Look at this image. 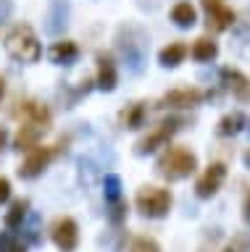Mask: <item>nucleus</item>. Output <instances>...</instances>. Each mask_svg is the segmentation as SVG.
<instances>
[{
    "mask_svg": "<svg viewBox=\"0 0 250 252\" xmlns=\"http://www.w3.org/2000/svg\"><path fill=\"white\" fill-rule=\"evenodd\" d=\"M13 13V3L11 0H0V24H5Z\"/></svg>",
    "mask_w": 250,
    "mask_h": 252,
    "instance_id": "obj_26",
    "label": "nucleus"
},
{
    "mask_svg": "<svg viewBox=\"0 0 250 252\" xmlns=\"http://www.w3.org/2000/svg\"><path fill=\"white\" fill-rule=\"evenodd\" d=\"M145 116H147V108L143 102H137V105H132L127 113H124V124H127V129H137V126H143Z\"/></svg>",
    "mask_w": 250,
    "mask_h": 252,
    "instance_id": "obj_21",
    "label": "nucleus"
},
{
    "mask_svg": "<svg viewBox=\"0 0 250 252\" xmlns=\"http://www.w3.org/2000/svg\"><path fill=\"white\" fill-rule=\"evenodd\" d=\"M116 45H119V53L127 68L132 74H140L147 61V34L135 24H124L116 34Z\"/></svg>",
    "mask_w": 250,
    "mask_h": 252,
    "instance_id": "obj_1",
    "label": "nucleus"
},
{
    "mask_svg": "<svg viewBox=\"0 0 250 252\" xmlns=\"http://www.w3.org/2000/svg\"><path fill=\"white\" fill-rule=\"evenodd\" d=\"M190 53H192L195 61L206 63V61H214L216 55H218V45L211 37H200V39H195V45H192Z\"/></svg>",
    "mask_w": 250,
    "mask_h": 252,
    "instance_id": "obj_18",
    "label": "nucleus"
},
{
    "mask_svg": "<svg viewBox=\"0 0 250 252\" xmlns=\"http://www.w3.org/2000/svg\"><path fill=\"white\" fill-rule=\"evenodd\" d=\"M48 131V124H40V121H27L24 118V126L19 129L16 134V150H32L37 147L40 137Z\"/></svg>",
    "mask_w": 250,
    "mask_h": 252,
    "instance_id": "obj_12",
    "label": "nucleus"
},
{
    "mask_svg": "<svg viewBox=\"0 0 250 252\" xmlns=\"http://www.w3.org/2000/svg\"><path fill=\"white\" fill-rule=\"evenodd\" d=\"M3 92H5V82L0 79V97H3Z\"/></svg>",
    "mask_w": 250,
    "mask_h": 252,
    "instance_id": "obj_31",
    "label": "nucleus"
},
{
    "mask_svg": "<svg viewBox=\"0 0 250 252\" xmlns=\"http://www.w3.org/2000/svg\"><path fill=\"white\" fill-rule=\"evenodd\" d=\"M206 8V27L211 32H224L234 24V11L224 0H200Z\"/></svg>",
    "mask_w": 250,
    "mask_h": 252,
    "instance_id": "obj_6",
    "label": "nucleus"
},
{
    "mask_svg": "<svg viewBox=\"0 0 250 252\" xmlns=\"http://www.w3.org/2000/svg\"><path fill=\"white\" fill-rule=\"evenodd\" d=\"M226 176V168L224 163H211L206 171H203V176L198 179V184H195V192H198V197H214L218 192V187H221V181Z\"/></svg>",
    "mask_w": 250,
    "mask_h": 252,
    "instance_id": "obj_7",
    "label": "nucleus"
},
{
    "mask_svg": "<svg viewBox=\"0 0 250 252\" xmlns=\"http://www.w3.org/2000/svg\"><path fill=\"white\" fill-rule=\"evenodd\" d=\"M195 168H198V158L187 147H169L158 160V173L166 176L169 181H179V179L190 176Z\"/></svg>",
    "mask_w": 250,
    "mask_h": 252,
    "instance_id": "obj_3",
    "label": "nucleus"
},
{
    "mask_svg": "<svg viewBox=\"0 0 250 252\" xmlns=\"http://www.w3.org/2000/svg\"><path fill=\"white\" fill-rule=\"evenodd\" d=\"M242 218L250 223V192H248V197H245V208H242Z\"/></svg>",
    "mask_w": 250,
    "mask_h": 252,
    "instance_id": "obj_29",
    "label": "nucleus"
},
{
    "mask_svg": "<svg viewBox=\"0 0 250 252\" xmlns=\"http://www.w3.org/2000/svg\"><path fill=\"white\" fill-rule=\"evenodd\" d=\"M103 192H106V200L108 202H119V194H121V179L116 173H108L103 179Z\"/></svg>",
    "mask_w": 250,
    "mask_h": 252,
    "instance_id": "obj_22",
    "label": "nucleus"
},
{
    "mask_svg": "<svg viewBox=\"0 0 250 252\" xmlns=\"http://www.w3.org/2000/svg\"><path fill=\"white\" fill-rule=\"evenodd\" d=\"M242 126H245V116H242L240 110H234V113H226L221 121H218V134L229 137V134H237Z\"/></svg>",
    "mask_w": 250,
    "mask_h": 252,
    "instance_id": "obj_19",
    "label": "nucleus"
},
{
    "mask_svg": "<svg viewBox=\"0 0 250 252\" xmlns=\"http://www.w3.org/2000/svg\"><path fill=\"white\" fill-rule=\"evenodd\" d=\"M171 21L177 24V27L182 29H190L195 21H198V11L187 3V0H182V3H177L174 8H171Z\"/></svg>",
    "mask_w": 250,
    "mask_h": 252,
    "instance_id": "obj_17",
    "label": "nucleus"
},
{
    "mask_svg": "<svg viewBox=\"0 0 250 252\" xmlns=\"http://www.w3.org/2000/svg\"><path fill=\"white\" fill-rule=\"evenodd\" d=\"M245 165H248V168H250V150H248V153H245Z\"/></svg>",
    "mask_w": 250,
    "mask_h": 252,
    "instance_id": "obj_32",
    "label": "nucleus"
},
{
    "mask_svg": "<svg viewBox=\"0 0 250 252\" xmlns=\"http://www.w3.org/2000/svg\"><path fill=\"white\" fill-rule=\"evenodd\" d=\"M182 124H184L182 118H169V121L158 124L150 134H145V137L137 142V153L140 155H147V153H153V150H158L161 145H166V142L171 139V134H174Z\"/></svg>",
    "mask_w": 250,
    "mask_h": 252,
    "instance_id": "obj_5",
    "label": "nucleus"
},
{
    "mask_svg": "<svg viewBox=\"0 0 250 252\" xmlns=\"http://www.w3.org/2000/svg\"><path fill=\"white\" fill-rule=\"evenodd\" d=\"M50 158H53L50 147H32L29 155H27V160L19 165V176L32 179V176H37V173H42V168L50 163Z\"/></svg>",
    "mask_w": 250,
    "mask_h": 252,
    "instance_id": "obj_10",
    "label": "nucleus"
},
{
    "mask_svg": "<svg viewBox=\"0 0 250 252\" xmlns=\"http://www.w3.org/2000/svg\"><path fill=\"white\" fill-rule=\"evenodd\" d=\"M116 66H113V61H111V55H106V53H100L98 55V87L100 90H106V92H111L113 87H116Z\"/></svg>",
    "mask_w": 250,
    "mask_h": 252,
    "instance_id": "obj_13",
    "label": "nucleus"
},
{
    "mask_svg": "<svg viewBox=\"0 0 250 252\" xmlns=\"http://www.w3.org/2000/svg\"><path fill=\"white\" fill-rule=\"evenodd\" d=\"M8 197H11V184H8V179H5V176H0V205L8 200Z\"/></svg>",
    "mask_w": 250,
    "mask_h": 252,
    "instance_id": "obj_27",
    "label": "nucleus"
},
{
    "mask_svg": "<svg viewBox=\"0 0 250 252\" xmlns=\"http://www.w3.org/2000/svg\"><path fill=\"white\" fill-rule=\"evenodd\" d=\"M206 97V92L195 90V87H179V90H171L163 94L161 105H171V108H192Z\"/></svg>",
    "mask_w": 250,
    "mask_h": 252,
    "instance_id": "obj_11",
    "label": "nucleus"
},
{
    "mask_svg": "<svg viewBox=\"0 0 250 252\" xmlns=\"http://www.w3.org/2000/svg\"><path fill=\"white\" fill-rule=\"evenodd\" d=\"M53 242L61 252H74L76 242H79V234H76V223L71 218H61L56 226H53Z\"/></svg>",
    "mask_w": 250,
    "mask_h": 252,
    "instance_id": "obj_8",
    "label": "nucleus"
},
{
    "mask_svg": "<svg viewBox=\"0 0 250 252\" xmlns=\"http://www.w3.org/2000/svg\"><path fill=\"white\" fill-rule=\"evenodd\" d=\"M50 58L56 63H61V66H71V63L79 58V47H76V42L64 39V42H56L50 47Z\"/></svg>",
    "mask_w": 250,
    "mask_h": 252,
    "instance_id": "obj_15",
    "label": "nucleus"
},
{
    "mask_svg": "<svg viewBox=\"0 0 250 252\" xmlns=\"http://www.w3.org/2000/svg\"><path fill=\"white\" fill-rule=\"evenodd\" d=\"M69 24V3L66 0H50L48 16H45V32L50 37H58Z\"/></svg>",
    "mask_w": 250,
    "mask_h": 252,
    "instance_id": "obj_9",
    "label": "nucleus"
},
{
    "mask_svg": "<svg viewBox=\"0 0 250 252\" xmlns=\"http://www.w3.org/2000/svg\"><path fill=\"white\" fill-rule=\"evenodd\" d=\"M5 50H8L16 61H24V63H35L40 61L42 55V47L37 42V34L32 32L29 24H16L8 37H5Z\"/></svg>",
    "mask_w": 250,
    "mask_h": 252,
    "instance_id": "obj_2",
    "label": "nucleus"
},
{
    "mask_svg": "<svg viewBox=\"0 0 250 252\" xmlns=\"http://www.w3.org/2000/svg\"><path fill=\"white\" fill-rule=\"evenodd\" d=\"M0 252H27V247L16 239H11V236H3L0 239Z\"/></svg>",
    "mask_w": 250,
    "mask_h": 252,
    "instance_id": "obj_25",
    "label": "nucleus"
},
{
    "mask_svg": "<svg viewBox=\"0 0 250 252\" xmlns=\"http://www.w3.org/2000/svg\"><path fill=\"white\" fill-rule=\"evenodd\" d=\"M221 79H224V84L237 94V97H245V100L250 97V79H245L237 68H224Z\"/></svg>",
    "mask_w": 250,
    "mask_h": 252,
    "instance_id": "obj_14",
    "label": "nucleus"
},
{
    "mask_svg": "<svg viewBox=\"0 0 250 252\" xmlns=\"http://www.w3.org/2000/svg\"><path fill=\"white\" fill-rule=\"evenodd\" d=\"M124 210H127V205H124V202H113V213H111V218L116 220V223H119V220L124 218Z\"/></svg>",
    "mask_w": 250,
    "mask_h": 252,
    "instance_id": "obj_28",
    "label": "nucleus"
},
{
    "mask_svg": "<svg viewBox=\"0 0 250 252\" xmlns=\"http://www.w3.org/2000/svg\"><path fill=\"white\" fill-rule=\"evenodd\" d=\"M5 139H8V131H5L3 126H0V150L5 147Z\"/></svg>",
    "mask_w": 250,
    "mask_h": 252,
    "instance_id": "obj_30",
    "label": "nucleus"
},
{
    "mask_svg": "<svg viewBox=\"0 0 250 252\" xmlns=\"http://www.w3.org/2000/svg\"><path fill=\"white\" fill-rule=\"evenodd\" d=\"M129 252H161V247L153 239H147V236H137V239L132 242Z\"/></svg>",
    "mask_w": 250,
    "mask_h": 252,
    "instance_id": "obj_24",
    "label": "nucleus"
},
{
    "mask_svg": "<svg viewBox=\"0 0 250 252\" xmlns=\"http://www.w3.org/2000/svg\"><path fill=\"white\" fill-rule=\"evenodd\" d=\"M137 202V210L147 218H161L166 216L169 208H171V192L169 189H161V187H143L135 197Z\"/></svg>",
    "mask_w": 250,
    "mask_h": 252,
    "instance_id": "obj_4",
    "label": "nucleus"
},
{
    "mask_svg": "<svg viewBox=\"0 0 250 252\" xmlns=\"http://www.w3.org/2000/svg\"><path fill=\"white\" fill-rule=\"evenodd\" d=\"M221 252H250V234H234Z\"/></svg>",
    "mask_w": 250,
    "mask_h": 252,
    "instance_id": "obj_23",
    "label": "nucleus"
},
{
    "mask_svg": "<svg viewBox=\"0 0 250 252\" xmlns=\"http://www.w3.org/2000/svg\"><path fill=\"white\" fill-rule=\"evenodd\" d=\"M187 58V45H182V42H171V45H166L163 50L158 53V61H161V66H166V68H174V66H179Z\"/></svg>",
    "mask_w": 250,
    "mask_h": 252,
    "instance_id": "obj_16",
    "label": "nucleus"
},
{
    "mask_svg": "<svg viewBox=\"0 0 250 252\" xmlns=\"http://www.w3.org/2000/svg\"><path fill=\"white\" fill-rule=\"evenodd\" d=\"M27 210H29V202L27 200L13 202L11 210H8V216H5V226H8V228L21 226V223H24V218H27Z\"/></svg>",
    "mask_w": 250,
    "mask_h": 252,
    "instance_id": "obj_20",
    "label": "nucleus"
}]
</instances>
